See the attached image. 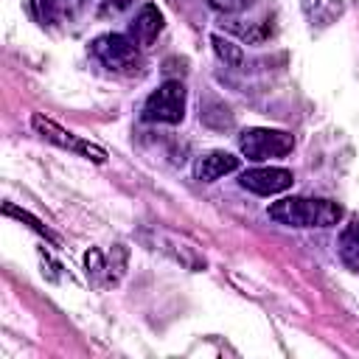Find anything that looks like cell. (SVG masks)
<instances>
[{
	"instance_id": "obj_14",
	"label": "cell",
	"mask_w": 359,
	"mask_h": 359,
	"mask_svg": "<svg viewBox=\"0 0 359 359\" xmlns=\"http://www.w3.org/2000/svg\"><path fill=\"white\" fill-rule=\"evenodd\" d=\"M132 3H135V0H104V3H101V14H121V11H126Z\"/></svg>"
},
{
	"instance_id": "obj_11",
	"label": "cell",
	"mask_w": 359,
	"mask_h": 359,
	"mask_svg": "<svg viewBox=\"0 0 359 359\" xmlns=\"http://www.w3.org/2000/svg\"><path fill=\"white\" fill-rule=\"evenodd\" d=\"M210 42H213V50H216V56H219L224 65H230V67H238V65L244 62V50H241V45H236V42H230V39L219 36V34H216Z\"/></svg>"
},
{
	"instance_id": "obj_6",
	"label": "cell",
	"mask_w": 359,
	"mask_h": 359,
	"mask_svg": "<svg viewBox=\"0 0 359 359\" xmlns=\"http://www.w3.org/2000/svg\"><path fill=\"white\" fill-rule=\"evenodd\" d=\"M238 182H241V188H247V191H252V194L272 196V194H280V191L292 188L294 177H292V171H286V168H272V165H266V168H250V171H244Z\"/></svg>"
},
{
	"instance_id": "obj_4",
	"label": "cell",
	"mask_w": 359,
	"mask_h": 359,
	"mask_svg": "<svg viewBox=\"0 0 359 359\" xmlns=\"http://www.w3.org/2000/svg\"><path fill=\"white\" fill-rule=\"evenodd\" d=\"M185 115V87L180 81L160 84L143 104V121L151 123H180Z\"/></svg>"
},
{
	"instance_id": "obj_5",
	"label": "cell",
	"mask_w": 359,
	"mask_h": 359,
	"mask_svg": "<svg viewBox=\"0 0 359 359\" xmlns=\"http://www.w3.org/2000/svg\"><path fill=\"white\" fill-rule=\"evenodd\" d=\"M31 123H34V129H36L45 140H50V143H56V146H62V149H67V151L84 154V157H90V160H95V163H104V160H107V151H104L101 146H95V143H90V140H84V137H79V135L62 129L56 121H50V118H45V115H34Z\"/></svg>"
},
{
	"instance_id": "obj_1",
	"label": "cell",
	"mask_w": 359,
	"mask_h": 359,
	"mask_svg": "<svg viewBox=\"0 0 359 359\" xmlns=\"http://www.w3.org/2000/svg\"><path fill=\"white\" fill-rule=\"evenodd\" d=\"M269 219L289 227H331L342 219V208L331 199L286 196L269 205Z\"/></svg>"
},
{
	"instance_id": "obj_10",
	"label": "cell",
	"mask_w": 359,
	"mask_h": 359,
	"mask_svg": "<svg viewBox=\"0 0 359 359\" xmlns=\"http://www.w3.org/2000/svg\"><path fill=\"white\" fill-rule=\"evenodd\" d=\"M339 258L348 269L359 272V222L348 224L339 236Z\"/></svg>"
},
{
	"instance_id": "obj_3",
	"label": "cell",
	"mask_w": 359,
	"mask_h": 359,
	"mask_svg": "<svg viewBox=\"0 0 359 359\" xmlns=\"http://www.w3.org/2000/svg\"><path fill=\"white\" fill-rule=\"evenodd\" d=\"M238 149L247 160H272V157H286L292 149H294V137L289 132H280V129H244L238 135Z\"/></svg>"
},
{
	"instance_id": "obj_13",
	"label": "cell",
	"mask_w": 359,
	"mask_h": 359,
	"mask_svg": "<svg viewBox=\"0 0 359 359\" xmlns=\"http://www.w3.org/2000/svg\"><path fill=\"white\" fill-rule=\"evenodd\" d=\"M208 3H210V8H216L222 14H236V11L250 8L255 0H208Z\"/></svg>"
},
{
	"instance_id": "obj_9",
	"label": "cell",
	"mask_w": 359,
	"mask_h": 359,
	"mask_svg": "<svg viewBox=\"0 0 359 359\" xmlns=\"http://www.w3.org/2000/svg\"><path fill=\"white\" fill-rule=\"evenodd\" d=\"M300 6H303V14L311 25H331L345 11L342 0H300Z\"/></svg>"
},
{
	"instance_id": "obj_2",
	"label": "cell",
	"mask_w": 359,
	"mask_h": 359,
	"mask_svg": "<svg viewBox=\"0 0 359 359\" xmlns=\"http://www.w3.org/2000/svg\"><path fill=\"white\" fill-rule=\"evenodd\" d=\"M90 53L112 73H135L140 67L137 45L123 34H104L95 36L90 45Z\"/></svg>"
},
{
	"instance_id": "obj_7",
	"label": "cell",
	"mask_w": 359,
	"mask_h": 359,
	"mask_svg": "<svg viewBox=\"0 0 359 359\" xmlns=\"http://www.w3.org/2000/svg\"><path fill=\"white\" fill-rule=\"evenodd\" d=\"M163 31V14L157 11V6H143L137 11V17L129 25V39L135 45H151L157 39V34Z\"/></svg>"
},
{
	"instance_id": "obj_12",
	"label": "cell",
	"mask_w": 359,
	"mask_h": 359,
	"mask_svg": "<svg viewBox=\"0 0 359 359\" xmlns=\"http://www.w3.org/2000/svg\"><path fill=\"white\" fill-rule=\"evenodd\" d=\"M3 213H6V216H17L20 222H28V224H31V227H34L39 236H45V238H53V233H50V230H48V227H45L39 219H34L28 210H20V208H14L11 202H6V205H3Z\"/></svg>"
},
{
	"instance_id": "obj_8",
	"label": "cell",
	"mask_w": 359,
	"mask_h": 359,
	"mask_svg": "<svg viewBox=\"0 0 359 359\" xmlns=\"http://www.w3.org/2000/svg\"><path fill=\"white\" fill-rule=\"evenodd\" d=\"M236 168H238V157H233L227 151H208V154H202L196 160V168L194 171H196V180L216 182L219 177H224V174H230Z\"/></svg>"
}]
</instances>
